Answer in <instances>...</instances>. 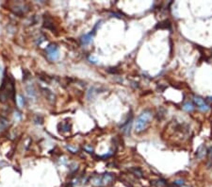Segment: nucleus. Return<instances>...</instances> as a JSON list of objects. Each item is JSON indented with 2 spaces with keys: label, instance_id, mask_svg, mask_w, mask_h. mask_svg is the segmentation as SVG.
Masks as SVG:
<instances>
[{
  "label": "nucleus",
  "instance_id": "nucleus-1",
  "mask_svg": "<svg viewBox=\"0 0 212 187\" xmlns=\"http://www.w3.org/2000/svg\"><path fill=\"white\" fill-rule=\"evenodd\" d=\"M14 95V83L11 77L6 76L0 87V102H6Z\"/></svg>",
  "mask_w": 212,
  "mask_h": 187
},
{
  "label": "nucleus",
  "instance_id": "nucleus-2",
  "mask_svg": "<svg viewBox=\"0 0 212 187\" xmlns=\"http://www.w3.org/2000/svg\"><path fill=\"white\" fill-rule=\"evenodd\" d=\"M152 117H153V114L150 110L143 111L139 115V117L137 118V121L135 123V131L137 132H142L144 130H146L150 121L152 120Z\"/></svg>",
  "mask_w": 212,
  "mask_h": 187
},
{
  "label": "nucleus",
  "instance_id": "nucleus-3",
  "mask_svg": "<svg viewBox=\"0 0 212 187\" xmlns=\"http://www.w3.org/2000/svg\"><path fill=\"white\" fill-rule=\"evenodd\" d=\"M45 53H46L47 59L51 61H55L59 57V51L58 45L55 44H49L46 48H45Z\"/></svg>",
  "mask_w": 212,
  "mask_h": 187
},
{
  "label": "nucleus",
  "instance_id": "nucleus-4",
  "mask_svg": "<svg viewBox=\"0 0 212 187\" xmlns=\"http://www.w3.org/2000/svg\"><path fill=\"white\" fill-rule=\"evenodd\" d=\"M193 101L194 103L196 104V106H197V108L199 109L200 111L204 112V113H206L210 110V106L200 97H194L193 98Z\"/></svg>",
  "mask_w": 212,
  "mask_h": 187
},
{
  "label": "nucleus",
  "instance_id": "nucleus-5",
  "mask_svg": "<svg viewBox=\"0 0 212 187\" xmlns=\"http://www.w3.org/2000/svg\"><path fill=\"white\" fill-rule=\"evenodd\" d=\"M93 37H94V33H92V32L83 35L81 37V44H82V45L90 44V43L93 42Z\"/></svg>",
  "mask_w": 212,
  "mask_h": 187
},
{
  "label": "nucleus",
  "instance_id": "nucleus-6",
  "mask_svg": "<svg viewBox=\"0 0 212 187\" xmlns=\"http://www.w3.org/2000/svg\"><path fill=\"white\" fill-rule=\"evenodd\" d=\"M207 150L205 147V145H201L198 148H197V151H196V155H197V158L199 159H203L205 157V155L206 154Z\"/></svg>",
  "mask_w": 212,
  "mask_h": 187
},
{
  "label": "nucleus",
  "instance_id": "nucleus-7",
  "mask_svg": "<svg viewBox=\"0 0 212 187\" xmlns=\"http://www.w3.org/2000/svg\"><path fill=\"white\" fill-rule=\"evenodd\" d=\"M102 181H103V185L104 184H110L112 182V181L114 180V177L110 174V173H107V174H104L102 177Z\"/></svg>",
  "mask_w": 212,
  "mask_h": 187
},
{
  "label": "nucleus",
  "instance_id": "nucleus-8",
  "mask_svg": "<svg viewBox=\"0 0 212 187\" xmlns=\"http://www.w3.org/2000/svg\"><path fill=\"white\" fill-rule=\"evenodd\" d=\"M8 125H9V121L6 118L3 117L0 118V131H3L4 130H6Z\"/></svg>",
  "mask_w": 212,
  "mask_h": 187
},
{
  "label": "nucleus",
  "instance_id": "nucleus-9",
  "mask_svg": "<svg viewBox=\"0 0 212 187\" xmlns=\"http://www.w3.org/2000/svg\"><path fill=\"white\" fill-rule=\"evenodd\" d=\"M183 109L188 113H191L194 110V105L191 102H187L183 105Z\"/></svg>",
  "mask_w": 212,
  "mask_h": 187
},
{
  "label": "nucleus",
  "instance_id": "nucleus-10",
  "mask_svg": "<svg viewBox=\"0 0 212 187\" xmlns=\"http://www.w3.org/2000/svg\"><path fill=\"white\" fill-rule=\"evenodd\" d=\"M26 91H27V95H28L29 98H36V92L33 89V87L26 88Z\"/></svg>",
  "mask_w": 212,
  "mask_h": 187
},
{
  "label": "nucleus",
  "instance_id": "nucleus-11",
  "mask_svg": "<svg viewBox=\"0 0 212 187\" xmlns=\"http://www.w3.org/2000/svg\"><path fill=\"white\" fill-rule=\"evenodd\" d=\"M153 184L156 185L157 187H164L166 185V181L165 180H157V181H153Z\"/></svg>",
  "mask_w": 212,
  "mask_h": 187
},
{
  "label": "nucleus",
  "instance_id": "nucleus-12",
  "mask_svg": "<svg viewBox=\"0 0 212 187\" xmlns=\"http://www.w3.org/2000/svg\"><path fill=\"white\" fill-rule=\"evenodd\" d=\"M17 104H18V106L20 107V108H23L24 106H25V98H24V97L23 96H21V95H19L18 97H17Z\"/></svg>",
  "mask_w": 212,
  "mask_h": 187
},
{
  "label": "nucleus",
  "instance_id": "nucleus-13",
  "mask_svg": "<svg viewBox=\"0 0 212 187\" xmlns=\"http://www.w3.org/2000/svg\"><path fill=\"white\" fill-rule=\"evenodd\" d=\"M174 185H175L176 187H181L184 185V181L183 180H176L174 181Z\"/></svg>",
  "mask_w": 212,
  "mask_h": 187
},
{
  "label": "nucleus",
  "instance_id": "nucleus-14",
  "mask_svg": "<svg viewBox=\"0 0 212 187\" xmlns=\"http://www.w3.org/2000/svg\"><path fill=\"white\" fill-rule=\"evenodd\" d=\"M207 152H208V160H209V163H210V166L212 168V148H210Z\"/></svg>",
  "mask_w": 212,
  "mask_h": 187
},
{
  "label": "nucleus",
  "instance_id": "nucleus-15",
  "mask_svg": "<svg viewBox=\"0 0 212 187\" xmlns=\"http://www.w3.org/2000/svg\"><path fill=\"white\" fill-rule=\"evenodd\" d=\"M134 173L136 174V176H138V177H142V171L139 170V169H134Z\"/></svg>",
  "mask_w": 212,
  "mask_h": 187
},
{
  "label": "nucleus",
  "instance_id": "nucleus-16",
  "mask_svg": "<svg viewBox=\"0 0 212 187\" xmlns=\"http://www.w3.org/2000/svg\"><path fill=\"white\" fill-rule=\"evenodd\" d=\"M67 148H68L69 150H71L73 153H77V151H78V149L77 148H73L72 146H68Z\"/></svg>",
  "mask_w": 212,
  "mask_h": 187
},
{
  "label": "nucleus",
  "instance_id": "nucleus-17",
  "mask_svg": "<svg viewBox=\"0 0 212 187\" xmlns=\"http://www.w3.org/2000/svg\"><path fill=\"white\" fill-rule=\"evenodd\" d=\"M17 117V120H20L21 119V114L19 113H15V118Z\"/></svg>",
  "mask_w": 212,
  "mask_h": 187
},
{
  "label": "nucleus",
  "instance_id": "nucleus-18",
  "mask_svg": "<svg viewBox=\"0 0 212 187\" xmlns=\"http://www.w3.org/2000/svg\"><path fill=\"white\" fill-rule=\"evenodd\" d=\"M85 148H86L87 150H89V151H93V148H88V147H86Z\"/></svg>",
  "mask_w": 212,
  "mask_h": 187
},
{
  "label": "nucleus",
  "instance_id": "nucleus-19",
  "mask_svg": "<svg viewBox=\"0 0 212 187\" xmlns=\"http://www.w3.org/2000/svg\"><path fill=\"white\" fill-rule=\"evenodd\" d=\"M1 72H2V66L0 65V75H1Z\"/></svg>",
  "mask_w": 212,
  "mask_h": 187
},
{
  "label": "nucleus",
  "instance_id": "nucleus-20",
  "mask_svg": "<svg viewBox=\"0 0 212 187\" xmlns=\"http://www.w3.org/2000/svg\"><path fill=\"white\" fill-rule=\"evenodd\" d=\"M207 99H208L209 101H212V97H209V98H208Z\"/></svg>",
  "mask_w": 212,
  "mask_h": 187
}]
</instances>
